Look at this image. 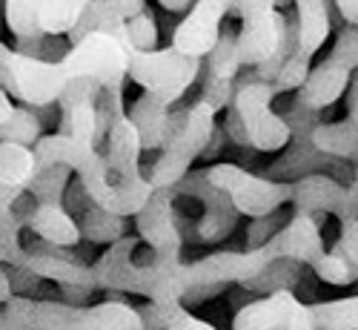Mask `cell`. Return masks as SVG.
I'll return each mask as SVG.
<instances>
[{"label":"cell","instance_id":"cell-27","mask_svg":"<svg viewBox=\"0 0 358 330\" xmlns=\"http://www.w3.org/2000/svg\"><path fill=\"white\" fill-rule=\"evenodd\" d=\"M41 0H3V20L15 41L41 38V20H38Z\"/></svg>","mask_w":358,"mask_h":330},{"label":"cell","instance_id":"cell-21","mask_svg":"<svg viewBox=\"0 0 358 330\" xmlns=\"http://www.w3.org/2000/svg\"><path fill=\"white\" fill-rule=\"evenodd\" d=\"M298 23V52L313 57L330 38V4L327 0H292Z\"/></svg>","mask_w":358,"mask_h":330},{"label":"cell","instance_id":"cell-34","mask_svg":"<svg viewBox=\"0 0 358 330\" xmlns=\"http://www.w3.org/2000/svg\"><path fill=\"white\" fill-rule=\"evenodd\" d=\"M127 49L129 52H152L158 49V23L149 12L127 20Z\"/></svg>","mask_w":358,"mask_h":330},{"label":"cell","instance_id":"cell-29","mask_svg":"<svg viewBox=\"0 0 358 330\" xmlns=\"http://www.w3.org/2000/svg\"><path fill=\"white\" fill-rule=\"evenodd\" d=\"M69 167H46L35 175V181L29 184V195H32L38 204H64V195L69 190Z\"/></svg>","mask_w":358,"mask_h":330},{"label":"cell","instance_id":"cell-11","mask_svg":"<svg viewBox=\"0 0 358 330\" xmlns=\"http://www.w3.org/2000/svg\"><path fill=\"white\" fill-rule=\"evenodd\" d=\"M175 190H155L146 207L135 216V227L141 242L152 247L155 256H181L184 235L175 224V209H172Z\"/></svg>","mask_w":358,"mask_h":330},{"label":"cell","instance_id":"cell-48","mask_svg":"<svg viewBox=\"0 0 358 330\" xmlns=\"http://www.w3.org/2000/svg\"><path fill=\"white\" fill-rule=\"evenodd\" d=\"M158 6H164L166 12H175V15H187L192 6H195V0H158Z\"/></svg>","mask_w":358,"mask_h":330},{"label":"cell","instance_id":"cell-19","mask_svg":"<svg viewBox=\"0 0 358 330\" xmlns=\"http://www.w3.org/2000/svg\"><path fill=\"white\" fill-rule=\"evenodd\" d=\"M26 227L32 230L41 242L52 247H75L80 245V224L64 204H35V209L26 216Z\"/></svg>","mask_w":358,"mask_h":330},{"label":"cell","instance_id":"cell-14","mask_svg":"<svg viewBox=\"0 0 358 330\" xmlns=\"http://www.w3.org/2000/svg\"><path fill=\"white\" fill-rule=\"evenodd\" d=\"M175 193L198 195V198L203 201V209H206V213H203L201 224L195 227V233H198L201 242H218V238H224V235L235 227L238 213H235L232 201H229L221 190H215L210 181H206V175H203V172H189L184 181L175 187Z\"/></svg>","mask_w":358,"mask_h":330},{"label":"cell","instance_id":"cell-28","mask_svg":"<svg viewBox=\"0 0 358 330\" xmlns=\"http://www.w3.org/2000/svg\"><path fill=\"white\" fill-rule=\"evenodd\" d=\"M80 235L89 238V242H95V245H115L127 235V219H117L112 213H103L98 207H89L83 213Z\"/></svg>","mask_w":358,"mask_h":330},{"label":"cell","instance_id":"cell-10","mask_svg":"<svg viewBox=\"0 0 358 330\" xmlns=\"http://www.w3.org/2000/svg\"><path fill=\"white\" fill-rule=\"evenodd\" d=\"M229 0H195L184 20L172 29V49L203 61L221 38V23L229 15Z\"/></svg>","mask_w":358,"mask_h":330},{"label":"cell","instance_id":"cell-2","mask_svg":"<svg viewBox=\"0 0 358 330\" xmlns=\"http://www.w3.org/2000/svg\"><path fill=\"white\" fill-rule=\"evenodd\" d=\"M215 109L210 104H203L201 98L187 106V124L178 132L155 158V164L149 167L146 178L152 190H175L184 178L192 172V164L206 156V149L213 144L215 135Z\"/></svg>","mask_w":358,"mask_h":330},{"label":"cell","instance_id":"cell-13","mask_svg":"<svg viewBox=\"0 0 358 330\" xmlns=\"http://www.w3.org/2000/svg\"><path fill=\"white\" fill-rule=\"evenodd\" d=\"M292 204L301 213H336L341 221L358 219V204L350 198V190L321 172H310L292 184Z\"/></svg>","mask_w":358,"mask_h":330},{"label":"cell","instance_id":"cell-23","mask_svg":"<svg viewBox=\"0 0 358 330\" xmlns=\"http://www.w3.org/2000/svg\"><path fill=\"white\" fill-rule=\"evenodd\" d=\"M38 175V158L32 146L0 141V187L29 190Z\"/></svg>","mask_w":358,"mask_h":330},{"label":"cell","instance_id":"cell-46","mask_svg":"<svg viewBox=\"0 0 358 330\" xmlns=\"http://www.w3.org/2000/svg\"><path fill=\"white\" fill-rule=\"evenodd\" d=\"M336 9L347 20V26H358V0H336Z\"/></svg>","mask_w":358,"mask_h":330},{"label":"cell","instance_id":"cell-6","mask_svg":"<svg viewBox=\"0 0 358 330\" xmlns=\"http://www.w3.org/2000/svg\"><path fill=\"white\" fill-rule=\"evenodd\" d=\"M203 175L215 190H221L232 201L235 213L250 216V221L275 216L278 207L292 201V184L261 178L238 164H213L210 170H203Z\"/></svg>","mask_w":358,"mask_h":330},{"label":"cell","instance_id":"cell-42","mask_svg":"<svg viewBox=\"0 0 358 330\" xmlns=\"http://www.w3.org/2000/svg\"><path fill=\"white\" fill-rule=\"evenodd\" d=\"M106 4H109V9H112L117 18H124V20H132L135 15L146 12V9H143L146 0H106Z\"/></svg>","mask_w":358,"mask_h":330},{"label":"cell","instance_id":"cell-9","mask_svg":"<svg viewBox=\"0 0 358 330\" xmlns=\"http://www.w3.org/2000/svg\"><path fill=\"white\" fill-rule=\"evenodd\" d=\"M232 330H315L310 305L281 287L258 302L244 305L232 319Z\"/></svg>","mask_w":358,"mask_h":330},{"label":"cell","instance_id":"cell-35","mask_svg":"<svg viewBox=\"0 0 358 330\" xmlns=\"http://www.w3.org/2000/svg\"><path fill=\"white\" fill-rule=\"evenodd\" d=\"M23 219L17 213H9L6 219H0V264H15L20 267L23 261V247H20V230H23Z\"/></svg>","mask_w":358,"mask_h":330},{"label":"cell","instance_id":"cell-40","mask_svg":"<svg viewBox=\"0 0 358 330\" xmlns=\"http://www.w3.org/2000/svg\"><path fill=\"white\" fill-rule=\"evenodd\" d=\"M352 267H358V219H347L341 221V238L336 247Z\"/></svg>","mask_w":358,"mask_h":330},{"label":"cell","instance_id":"cell-5","mask_svg":"<svg viewBox=\"0 0 358 330\" xmlns=\"http://www.w3.org/2000/svg\"><path fill=\"white\" fill-rule=\"evenodd\" d=\"M203 61L187 57L172 46L152 52H129V81H135L143 92L155 95L169 109L184 98L187 89L198 81Z\"/></svg>","mask_w":358,"mask_h":330},{"label":"cell","instance_id":"cell-51","mask_svg":"<svg viewBox=\"0 0 358 330\" xmlns=\"http://www.w3.org/2000/svg\"><path fill=\"white\" fill-rule=\"evenodd\" d=\"M0 330H12L9 322H6V313H3V310H0Z\"/></svg>","mask_w":358,"mask_h":330},{"label":"cell","instance_id":"cell-20","mask_svg":"<svg viewBox=\"0 0 358 330\" xmlns=\"http://www.w3.org/2000/svg\"><path fill=\"white\" fill-rule=\"evenodd\" d=\"M138 242H141L138 233H135V235H124L121 242H115V245L92 264L98 287L135 293V261H132V253L138 250Z\"/></svg>","mask_w":358,"mask_h":330},{"label":"cell","instance_id":"cell-38","mask_svg":"<svg viewBox=\"0 0 358 330\" xmlns=\"http://www.w3.org/2000/svg\"><path fill=\"white\" fill-rule=\"evenodd\" d=\"M201 101L210 104L218 112H227L235 101V81H224V78H215L210 72H203V92H201Z\"/></svg>","mask_w":358,"mask_h":330},{"label":"cell","instance_id":"cell-4","mask_svg":"<svg viewBox=\"0 0 358 330\" xmlns=\"http://www.w3.org/2000/svg\"><path fill=\"white\" fill-rule=\"evenodd\" d=\"M275 95V86L258 81L255 75L247 81H235L232 109L244 124L247 144L258 153H281L292 141V127L287 124V118L273 109Z\"/></svg>","mask_w":358,"mask_h":330},{"label":"cell","instance_id":"cell-47","mask_svg":"<svg viewBox=\"0 0 358 330\" xmlns=\"http://www.w3.org/2000/svg\"><path fill=\"white\" fill-rule=\"evenodd\" d=\"M15 109H17V104H15V98L6 92L3 86H0V127H3L9 118L15 115Z\"/></svg>","mask_w":358,"mask_h":330},{"label":"cell","instance_id":"cell-17","mask_svg":"<svg viewBox=\"0 0 358 330\" xmlns=\"http://www.w3.org/2000/svg\"><path fill=\"white\" fill-rule=\"evenodd\" d=\"M350 92V115L347 121L336 124H318L310 135V144L318 156H336L358 161V78H352Z\"/></svg>","mask_w":358,"mask_h":330},{"label":"cell","instance_id":"cell-49","mask_svg":"<svg viewBox=\"0 0 358 330\" xmlns=\"http://www.w3.org/2000/svg\"><path fill=\"white\" fill-rule=\"evenodd\" d=\"M12 290H15V284H12L9 273H6V270H3V267H0V305H6V302H9V298L15 296Z\"/></svg>","mask_w":358,"mask_h":330},{"label":"cell","instance_id":"cell-30","mask_svg":"<svg viewBox=\"0 0 358 330\" xmlns=\"http://www.w3.org/2000/svg\"><path fill=\"white\" fill-rule=\"evenodd\" d=\"M41 118L35 115L32 106H17L15 115L9 118V121L0 127V141H12V144H20V146H35L43 132H41Z\"/></svg>","mask_w":358,"mask_h":330},{"label":"cell","instance_id":"cell-8","mask_svg":"<svg viewBox=\"0 0 358 330\" xmlns=\"http://www.w3.org/2000/svg\"><path fill=\"white\" fill-rule=\"evenodd\" d=\"M273 259L264 253V247L244 250V253H213L198 261L184 264V282H187V296L203 287H218L227 282H241L252 284Z\"/></svg>","mask_w":358,"mask_h":330},{"label":"cell","instance_id":"cell-32","mask_svg":"<svg viewBox=\"0 0 358 330\" xmlns=\"http://www.w3.org/2000/svg\"><path fill=\"white\" fill-rule=\"evenodd\" d=\"M103 95V86L95 81V78H86V75H69L66 86L61 98H57V106H61V112H69L80 104H98Z\"/></svg>","mask_w":358,"mask_h":330},{"label":"cell","instance_id":"cell-33","mask_svg":"<svg viewBox=\"0 0 358 330\" xmlns=\"http://www.w3.org/2000/svg\"><path fill=\"white\" fill-rule=\"evenodd\" d=\"M313 270L327 284H350L358 279V267H352L338 250H324L321 259L313 264Z\"/></svg>","mask_w":358,"mask_h":330},{"label":"cell","instance_id":"cell-22","mask_svg":"<svg viewBox=\"0 0 358 330\" xmlns=\"http://www.w3.org/2000/svg\"><path fill=\"white\" fill-rule=\"evenodd\" d=\"M127 115L132 118V124L141 132L143 149H164L166 124H169V106L166 104H161L155 95H149V92H141L129 104Z\"/></svg>","mask_w":358,"mask_h":330},{"label":"cell","instance_id":"cell-12","mask_svg":"<svg viewBox=\"0 0 358 330\" xmlns=\"http://www.w3.org/2000/svg\"><path fill=\"white\" fill-rule=\"evenodd\" d=\"M264 253L273 261H301V264H315L324 253V238L321 227L313 213H301L295 209V216L264 245Z\"/></svg>","mask_w":358,"mask_h":330},{"label":"cell","instance_id":"cell-52","mask_svg":"<svg viewBox=\"0 0 358 330\" xmlns=\"http://www.w3.org/2000/svg\"><path fill=\"white\" fill-rule=\"evenodd\" d=\"M229 4H232V0H229ZM289 4H292V0H278V9L281 6H289Z\"/></svg>","mask_w":358,"mask_h":330},{"label":"cell","instance_id":"cell-26","mask_svg":"<svg viewBox=\"0 0 358 330\" xmlns=\"http://www.w3.org/2000/svg\"><path fill=\"white\" fill-rule=\"evenodd\" d=\"M61 135L98 149V104H80L69 112H61Z\"/></svg>","mask_w":358,"mask_h":330},{"label":"cell","instance_id":"cell-25","mask_svg":"<svg viewBox=\"0 0 358 330\" xmlns=\"http://www.w3.org/2000/svg\"><path fill=\"white\" fill-rule=\"evenodd\" d=\"M310 313L321 330H358V296L310 305Z\"/></svg>","mask_w":358,"mask_h":330},{"label":"cell","instance_id":"cell-41","mask_svg":"<svg viewBox=\"0 0 358 330\" xmlns=\"http://www.w3.org/2000/svg\"><path fill=\"white\" fill-rule=\"evenodd\" d=\"M275 9H278V0H232L229 15L238 20H247V18H258V15H270Z\"/></svg>","mask_w":358,"mask_h":330},{"label":"cell","instance_id":"cell-24","mask_svg":"<svg viewBox=\"0 0 358 330\" xmlns=\"http://www.w3.org/2000/svg\"><path fill=\"white\" fill-rule=\"evenodd\" d=\"M92 0H41L38 20L41 32L55 35V38H69L75 32V26L80 23L83 12L89 9Z\"/></svg>","mask_w":358,"mask_h":330},{"label":"cell","instance_id":"cell-31","mask_svg":"<svg viewBox=\"0 0 358 330\" xmlns=\"http://www.w3.org/2000/svg\"><path fill=\"white\" fill-rule=\"evenodd\" d=\"M203 72H210L215 78H224V81H238V72H241V57H238V43H235V35L232 32H221L215 49L206 55V67Z\"/></svg>","mask_w":358,"mask_h":330},{"label":"cell","instance_id":"cell-1","mask_svg":"<svg viewBox=\"0 0 358 330\" xmlns=\"http://www.w3.org/2000/svg\"><path fill=\"white\" fill-rule=\"evenodd\" d=\"M3 313L12 330H143L141 310L117 298L83 308L69 302H38L29 296H12L3 305Z\"/></svg>","mask_w":358,"mask_h":330},{"label":"cell","instance_id":"cell-43","mask_svg":"<svg viewBox=\"0 0 358 330\" xmlns=\"http://www.w3.org/2000/svg\"><path fill=\"white\" fill-rule=\"evenodd\" d=\"M169 330H215L210 322H203V319H198V316H192L189 310H181L175 316V322L169 324Z\"/></svg>","mask_w":358,"mask_h":330},{"label":"cell","instance_id":"cell-15","mask_svg":"<svg viewBox=\"0 0 358 330\" xmlns=\"http://www.w3.org/2000/svg\"><path fill=\"white\" fill-rule=\"evenodd\" d=\"M23 270H29L32 276L38 279H46V282H55L61 284L64 293L66 290H98V282H95V270L89 264H80L75 259H66L61 253H43L38 247L26 250L23 253V261H20Z\"/></svg>","mask_w":358,"mask_h":330},{"label":"cell","instance_id":"cell-37","mask_svg":"<svg viewBox=\"0 0 358 330\" xmlns=\"http://www.w3.org/2000/svg\"><path fill=\"white\" fill-rule=\"evenodd\" d=\"M327 61L338 64L347 72H355L358 69V26H344L341 29Z\"/></svg>","mask_w":358,"mask_h":330},{"label":"cell","instance_id":"cell-18","mask_svg":"<svg viewBox=\"0 0 358 330\" xmlns=\"http://www.w3.org/2000/svg\"><path fill=\"white\" fill-rule=\"evenodd\" d=\"M350 83H352V72L341 69L333 61H321L318 67H313L304 86L298 89V106H304L307 112H321L333 106L350 89Z\"/></svg>","mask_w":358,"mask_h":330},{"label":"cell","instance_id":"cell-3","mask_svg":"<svg viewBox=\"0 0 358 330\" xmlns=\"http://www.w3.org/2000/svg\"><path fill=\"white\" fill-rule=\"evenodd\" d=\"M69 75L61 64L20 55L17 49L0 41V86L23 106L46 109L57 104Z\"/></svg>","mask_w":358,"mask_h":330},{"label":"cell","instance_id":"cell-45","mask_svg":"<svg viewBox=\"0 0 358 330\" xmlns=\"http://www.w3.org/2000/svg\"><path fill=\"white\" fill-rule=\"evenodd\" d=\"M26 190H12V187H0V219H6L9 213H15V204L23 198Z\"/></svg>","mask_w":358,"mask_h":330},{"label":"cell","instance_id":"cell-7","mask_svg":"<svg viewBox=\"0 0 358 330\" xmlns=\"http://www.w3.org/2000/svg\"><path fill=\"white\" fill-rule=\"evenodd\" d=\"M61 67L66 75L95 78L106 92H115V89H124V81L129 78V49L124 41L95 32L72 43Z\"/></svg>","mask_w":358,"mask_h":330},{"label":"cell","instance_id":"cell-16","mask_svg":"<svg viewBox=\"0 0 358 330\" xmlns=\"http://www.w3.org/2000/svg\"><path fill=\"white\" fill-rule=\"evenodd\" d=\"M141 156H143V141H141L138 127L132 124V118L127 112L117 115L106 132V153H103L115 181H129V178L143 175Z\"/></svg>","mask_w":358,"mask_h":330},{"label":"cell","instance_id":"cell-39","mask_svg":"<svg viewBox=\"0 0 358 330\" xmlns=\"http://www.w3.org/2000/svg\"><path fill=\"white\" fill-rule=\"evenodd\" d=\"M143 319V330H169L175 316L184 310L181 302H149L146 308H138Z\"/></svg>","mask_w":358,"mask_h":330},{"label":"cell","instance_id":"cell-36","mask_svg":"<svg viewBox=\"0 0 358 330\" xmlns=\"http://www.w3.org/2000/svg\"><path fill=\"white\" fill-rule=\"evenodd\" d=\"M310 72H313V57H307L301 52L289 55L284 61V67L278 69L275 83H273L275 92H298V89L304 86V81L310 78Z\"/></svg>","mask_w":358,"mask_h":330},{"label":"cell","instance_id":"cell-44","mask_svg":"<svg viewBox=\"0 0 358 330\" xmlns=\"http://www.w3.org/2000/svg\"><path fill=\"white\" fill-rule=\"evenodd\" d=\"M224 132L235 141V144H241V146H250L247 144V132H244V124H241V118H238V112L229 106L227 109V124H224Z\"/></svg>","mask_w":358,"mask_h":330},{"label":"cell","instance_id":"cell-50","mask_svg":"<svg viewBox=\"0 0 358 330\" xmlns=\"http://www.w3.org/2000/svg\"><path fill=\"white\" fill-rule=\"evenodd\" d=\"M347 190H350V198L358 204V167H355V175H352V184H350Z\"/></svg>","mask_w":358,"mask_h":330}]
</instances>
